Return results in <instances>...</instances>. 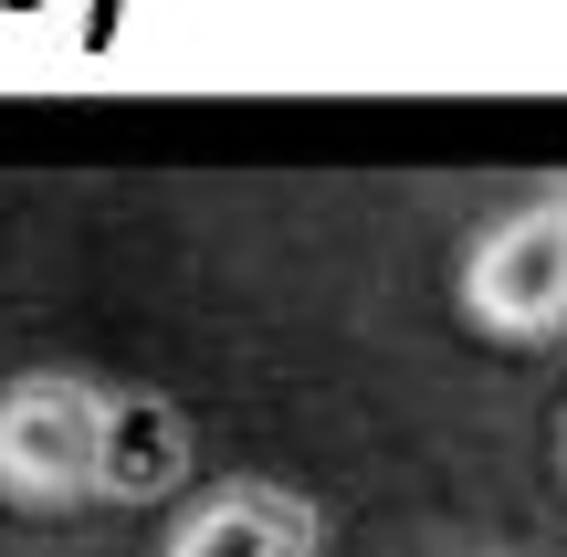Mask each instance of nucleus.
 Instances as JSON below:
<instances>
[{"label": "nucleus", "mask_w": 567, "mask_h": 557, "mask_svg": "<svg viewBox=\"0 0 567 557\" xmlns=\"http://www.w3.org/2000/svg\"><path fill=\"white\" fill-rule=\"evenodd\" d=\"M452 306H463L484 337H515V348L567 337V189L515 200L505 221L473 231L463 274H452Z\"/></svg>", "instance_id": "nucleus-2"}, {"label": "nucleus", "mask_w": 567, "mask_h": 557, "mask_svg": "<svg viewBox=\"0 0 567 557\" xmlns=\"http://www.w3.org/2000/svg\"><path fill=\"white\" fill-rule=\"evenodd\" d=\"M105 495V390L74 369L0 379V505L74 516Z\"/></svg>", "instance_id": "nucleus-1"}, {"label": "nucleus", "mask_w": 567, "mask_h": 557, "mask_svg": "<svg viewBox=\"0 0 567 557\" xmlns=\"http://www.w3.org/2000/svg\"><path fill=\"white\" fill-rule=\"evenodd\" d=\"M126 32V0H84V42H116Z\"/></svg>", "instance_id": "nucleus-5"}, {"label": "nucleus", "mask_w": 567, "mask_h": 557, "mask_svg": "<svg viewBox=\"0 0 567 557\" xmlns=\"http://www.w3.org/2000/svg\"><path fill=\"white\" fill-rule=\"evenodd\" d=\"M189 463H200V432H189L179 400H158V390H105V495H116V505L179 495Z\"/></svg>", "instance_id": "nucleus-4"}, {"label": "nucleus", "mask_w": 567, "mask_h": 557, "mask_svg": "<svg viewBox=\"0 0 567 557\" xmlns=\"http://www.w3.org/2000/svg\"><path fill=\"white\" fill-rule=\"evenodd\" d=\"M557 453H567V442H557Z\"/></svg>", "instance_id": "nucleus-6"}, {"label": "nucleus", "mask_w": 567, "mask_h": 557, "mask_svg": "<svg viewBox=\"0 0 567 557\" xmlns=\"http://www.w3.org/2000/svg\"><path fill=\"white\" fill-rule=\"evenodd\" d=\"M158 557H326V505L274 474H221L168 516Z\"/></svg>", "instance_id": "nucleus-3"}]
</instances>
